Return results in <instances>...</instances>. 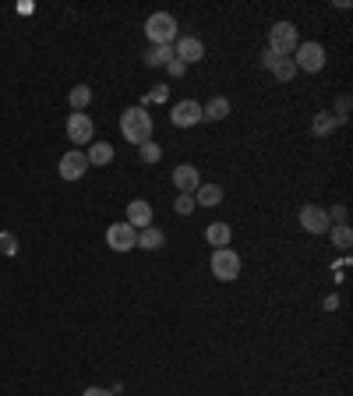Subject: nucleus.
Masks as SVG:
<instances>
[{"instance_id": "30", "label": "nucleus", "mask_w": 353, "mask_h": 396, "mask_svg": "<svg viewBox=\"0 0 353 396\" xmlns=\"http://www.w3.org/2000/svg\"><path fill=\"white\" fill-rule=\"evenodd\" d=\"M166 71H170L173 78H181V75L188 71V64H184V60H176V57H173V60H170V64H166Z\"/></svg>"}, {"instance_id": "19", "label": "nucleus", "mask_w": 353, "mask_h": 396, "mask_svg": "<svg viewBox=\"0 0 353 396\" xmlns=\"http://www.w3.org/2000/svg\"><path fill=\"white\" fill-rule=\"evenodd\" d=\"M170 60H173V46H149V53H145L149 68H166Z\"/></svg>"}, {"instance_id": "5", "label": "nucleus", "mask_w": 353, "mask_h": 396, "mask_svg": "<svg viewBox=\"0 0 353 396\" xmlns=\"http://www.w3.org/2000/svg\"><path fill=\"white\" fill-rule=\"evenodd\" d=\"M297 57H293V64H297V71H307V75H318L321 68H325V46L321 43H301L297 50H293Z\"/></svg>"}, {"instance_id": "11", "label": "nucleus", "mask_w": 353, "mask_h": 396, "mask_svg": "<svg viewBox=\"0 0 353 396\" xmlns=\"http://www.w3.org/2000/svg\"><path fill=\"white\" fill-rule=\"evenodd\" d=\"M173 185H176V191H181V195H194V191L201 188V173H198V167L181 163V167L173 170Z\"/></svg>"}, {"instance_id": "31", "label": "nucleus", "mask_w": 353, "mask_h": 396, "mask_svg": "<svg viewBox=\"0 0 353 396\" xmlns=\"http://www.w3.org/2000/svg\"><path fill=\"white\" fill-rule=\"evenodd\" d=\"M276 60H279V57H276L272 50H265V53H261V64H265V68H269V71H272V64H276Z\"/></svg>"}, {"instance_id": "13", "label": "nucleus", "mask_w": 353, "mask_h": 396, "mask_svg": "<svg viewBox=\"0 0 353 396\" xmlns=\"http://www.w3.org/2000/svg\"><path fill=\"white\" fill-rule=\"evenodd\" d=\"M124 223H131L134 230L152 227V205L145 202V198H134V202L128 205V220H124Z\"/></svg>"}, {"instance_id": "2", "label": "nucleus", "mask_w": 353, "mask_h": 396, "mask_svg": "<svg viewBox=\"0 0 353 396\" xmlns=\"http://www.w3.org/2000/svg\"><path fill=\"white\" fill-rule=\"evenodd\" d=\"M145 36H149L152 46H173L176 36H181V32H176V18L166 15V11L149 15V21H145Z\"/></svg>"}, {"instance_id": "17", "label": "nucleus", "mask_w": 353, "mask_h": 396, "mask_svg": "<svg viewBox=\"0 0 353 396\" xmlns=\"http://www.w3.org/2000/svg\"><path fill=\"white\" fill-rule=\"evenodd\" d=\"M226 117H230V100H223V96H216L201 106V120H226Z\"/></svg>"}, {"instance_id": "21", "label": "nucleus", "mask_w": 353, "mask_h": 396, "mask_svg": "<svg viewBox=\"0 0 353 396\" xmlns=\"http://www.w3.org/2000/svg\"><path fill=\"white\" fill-rule=\"evenodd\" d=\"M194 202H201V205L212 209V205L223 202V188H219V185H201V188L194 191Z\"/></svg>"}, {"instance_id": "32", "label": "nucleus", "mask_w": 353, "mask_h": 396, "mask_svg": "<svg viewBox=\"0 0 353 396\" xmlns=\"http://www.w3.org/2000/svg\"><path fill=\"white\" fill-rule=\"evenodd\" d=\"M81 396H113V393H110V389H99V386H88Z\"/></svg>"}, {"instance_id": "9", "label": "nucleus", "mask_w": 353, "mask_h": 396, "mask_svg": "<svg viewBox=\"0 0 353 396\" xmlns=\"http://www.w3.org/2000/svg\"><path fill=\"white\" fill-rule=\"evenodd\" d=\"M170 120H173V128H194V124H201V103H194V100H181V103L173 106Z\"/></svg>"}, {"instance_id": "14", "label": "nucleus", "mask_w": 353, "mask_h": 396, "mask_svg": "<svg viewBox=\"0 0 353 396\" xmlns=\"http://www.w3.org/2000/svg\"><path fill=\"white\" fill-rule=\"evenodd\" d=\"M85 160H88V167L113 163V145L110 142H92V145H88V152H85Z\"/></svg>"}, {"instance_id": "1", "label": "nucleus", "mask_w": 353, "mask_h": 396, "mask_svg": "<svg viewBox=\"0 0 353 396\" xmlns=\"http://www.w3.org/2000/svg\"><path fill=\"white\" fill-rule=\"evenodd\" d=\"M121 135L131 142V145H145L152 142V117L145 106H128L121 113Z\"/></svg>"}, {"instance_id": "24", "label": "nucleus", "mask_w": 353, "mask_h": 396, "mask_svg": "<svg viewBox=\"0 0 353 396\" xmlns=\"http://www.w3.org/2000/svg\"><path fill=\"white\" fill-rule=\"evenodd\" d=\"M0 255H8V258L18 255V237L11 230H0Z\"/></svg>"}, {"instance_id": "18", "label": "nucleus", "mask_w": 353, "mask_h": 396, "mask_svg": "<svg viewBox=\"0 0 353 396\" xmlns=\"http://www.w3.org/2000/svg\"><path fill=\"white\" fill-rule=\"evenodd\" d=\"M205 237H209V245H212V248H230V237H233V230H230L226 223H209Z\"/></svg>"}, {"instance_id": "15", "label": "nucleus", "mask_w": 353, "mask_h": 396, "mask_svg": "<svg viewBox=\"0 0 353 396\" xmlns=\"http://www.w3.org/2000/svg\"><path fill=\"white\" fill-rule=\"evenodd\" d=\"M336 128H339V117H336L332 110H321V113H314V120H311V131H314L318 138L332 135Z\"/></svg>"}, {"instance_id": "28", "label": "nucleus", "mask_w": 353, "mask_h": 396, "mask_svg": "<svg viewBox=\"0 0 353 396\" xmlns=\"http://www.w3.org/2000/svg\"><path fill=\"white\" fill-rule=\"evenodd\" d=\"M350 103H353L350 96H339V100H336V117H339V124H346V113H350Z\"/></svg>"}, {"instance_id": "12", "label": "nucleus", "mask_w": 353, "mask_h": 396, "mask_svg": "<svg viewBox=\"0 0 353 396\" xmlns=\"http://www.w3.org/2000/svg\"><path fill=\"white\" fill-rule=\"evenodd\" d=\"M301 227H304L307 234H325L332 223H329V212L321 209V205H304V209H301Z\"/></svg>"}, {"instance_id": "26", "label": "nucleus", "mask_w": 353, "mask_h": 396, "mask_svg": "<svg viewBox=\"0 0 353 396\" xmlns=\"http://www.w3.org/2000/svg\"><path fill=\"white\" fill-rule=\"evenodd\" d=\"M194 195H181V198H176L173 202V209H176V216H191V212H194Z\"/></svg>"}, {"instance_id": "8", "label": "nucleus", "mask_w": 353, "mask_h": 396, "mask_svg": "<svg viewBox=\"0 0 353 396\" xmlns=\"http://www.w3.org/2000/svg\"><path fill=\"white\" fill-rule=\"evenodd\" d=\"M173 57L184 60V64H198V60L205 57V43L198 36H176L173 43Z\"/></svg>"}, {"instance_id": "27", "label": "nucleus", "mask_w": 353, "mask_h": 396, "mask_svg": "<svg viewBox=\"0 0 353 396\" xmlns=\"http://www.w3.org/2000/svg\"><path fill=\"white\" fill-rule=\"evenodd\" d=\"M346 220H350V212H346V205H336V209L329 212V223H336V227H346Z\"/></svg>"}, {"instance_id": "29", "label": "nucleus", "mask_w": 353, "mask_h": 396, "mask_svg": "<svg viewBox=\"0 0 353 396\" xmlns=\"http://www.w3.org/2000/svg\"><path fill=\"white\" fill-rule=\"evenodd\" d=\"M166 96H170V88H166V85H156L152 93H149V100H145V103H163Z\"/></svg>"}, {"instance_id": "22", "label": "nucleus", "mask_w": 353, "mask_h": 396, "mask_svg": "<svg viewBox=\"0 0 353 396\" xmlns=\"http://www.w3.org/2000/svg\"><path fill=\"white\" fill-rule=\"evenodd\" d=\"M272 75L279 82H293V75H297V64H293V57H279L276 64H272Z\"/></svg>"}, {"instance_id": "25", "label": "nucleus", "mask_w": 353, "mask_h": 396, "mask_svg": "<svg viewBox=\"0 0 353 396\" xmlns=\"http://www.w3.org/2000/svg\"><path fill=\"white\" fill-rule=\"evenodd\" d=\"M329 230H332V245H336V248L346 252V248L353 245V230H350V227H329Z\"/></svg>"}, {"instance_id": "7", "label": "nucleus", "mask_w": 353, "mask_h": 396, "mask_svg": "<svg viewBox=\"0 0 353 396\" xmlns=\"http://www.w3.org/2000/svg\"><path fill=\"white\" fill-rule=\"evenodd\" d=\"M92 135H96V124L88 113H71L68 117V138L78 142V145H92Z\"/></svg>"}, {"instance_id": "4", "label": "nucleus", "mask_w": 353, "mask_h": 396, "mask_svg": "<svg viewBox=\"0 0 353 396\" xmlns=\"http://www.w3.org/2000/svg\"><path fill=\"white\" fill-rule=\"evenodd\" d=\"M209 265H212V276L223 280V283H230V280L241 276V255L233 252V248H216Z\"/></svg>"}, {"instance_id": "6", "label": "nucleus", "mask_w": 353, "mask_h": 396, "mask_svg": "<svg viewBox=\"0 0 353 396\" xmlns=\"http://www.w3.org/2000/svg\"><path fill=\"white\" fill-rule=\"evenodd\" d=\"M106 245L113 252H131L138 245V230L131 223H113V227H106Z\"/></svg>"}, {"instance_id": "10", "label": "nucleus", "mask_w": 353, "mask_h": 396, "mask_svg": "<svg viewBox=\"0 0 353 396\" xmlns=\"http://www.w3.org/2000/svg\"><path fill=\"white\" fill-rule=\"evenodd\" d=\"M85 170H88V160H85L81 149H71V152H64V156H61V177L64 180H81Z\"/></svg>"}, {"instance_id": "16", "label": "nucleus", "mask_w": 353, "mask_h": 396, "mask_svg": "<svg viewBox=\"0 0 353 396\" xmlns=\"http://www.w3.org/2000/svg\"><path fill=\"white\" fill-rule=\"evenodd\" d=\"M163 245H166V234H163L159 227L138 230V248H141V252H156V248H163Z\"/></svg>"}, {"instance_id": "23", "label": "nucleus", "mask_w": 353, "mask_h": 396, "mask_svg": "<svg viewBox=\"0 0 353 396\" xmlns=\"http://www.w3.org/2000/svg\"><path fill=\"white\" fill-rule=\"evenodd\" d=\"M138 156H141V163H159L163 160V149L156 142H145V145H138Z\"/></svg>"}, {"instance_id": "3", "label": "nucleus", "mask_w": 353, "mask_h": 396, "mask_svg": "<svg viewBox=\"0 0 353 396\" xmlns=\"http://www.w3.org/2000/svg\"><path fill=\"white\" fill-rule=\"evenodd\" d=\"M297 46H301V36H297V25H293V21H276L269 28V50L276 57H286V53H293Z\"/></svg>"}, {"instance_id": "20", "label": "nucleus", "mask_w": 353, "mask_h": 396, "mask_svg": "<svg viewBox=\"0 0 353 396\" xmlns=\"http://www.w3.org/2000/svg\"><path fill=\"white\" fill-rule=\"evenodd\" d=\"M68 103H71L74 113H81L88 103H92V88H88V85H74L71 93H68Z\"/></svg>"}]
</instances>
